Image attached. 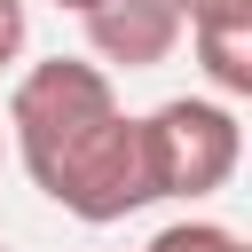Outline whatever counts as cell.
<instances>
[{
	"label": "cell",
	"instance_id": "cell-8",
	"mask_svg": "<svg viewBox=\"0 0 252 252\" xmlns=\"http://www.w3.org/2000/svg\"><path fill=\"white\" fill-rule=\"evenodd\" d=\"M0 150H8V126H0Z\"/></svg>",
	"mask_w": 252,
	"mask_h": 252
},
{
	"label": "cell",
	"instance_id": "cell-7",
	"mask_svg": "<svg viewBox=\"0 0 252 252\" xmlns=\"http://www.w3.org/2000/svg\"><path fill=\"white\" fill-rule=\"evenodd\" d=\"M55 8H71V16H87V8H94V0H55Z\"/></svg>",
	"mask_w": 252,
	"mask_h": 252
},
{
	"label": "cell",
	"instance_id": "cell-3",
	"mask_svg": "<svg viewBox=\"0 0 252 252\" xmlns=\"http://www.w3.org/2000/svg\"><path fill=\"white\" fill-rule=\"evenodd\" d=\"M79 24L94 71H158L181 47V0H94Z\"/></svg>",
	"mask_w": 252,
	"mask_h": 252
},
{
	"label": "cell",
	"instance_id": "cell-9",
	"mask_svg": "<svg viewBox=\"0 0 252 252\" xmlns=\"http://www.w3.org/2000/svg\"><path fill=\"white\" fill-rule=\"evenodd\" d=\"M0 252H8V244H0Z\"/></svg>",
	"mask_w": 252,
	"mask_h": 252
},
{
	"label": "cell",
	"instance_id": "cell-5",
	"mask_svg": "<svg viewBox=\"0 0 252 252\" xmlns=\"http://www.w3.org/2000/svg\"><path fill=\"white\" fill-rule=\"evenodd\" d=\"M181 32H252V0H181Z\"/></svg>",
	"mask_w": 252,
	"mask_h": 252
},
{
	"label": "cell",
	"instance_id": "cell-2",
	"mask_svg": "<svg viewBox=\"0 0 252 252\" xmlns=\"http://www.w3.org/2000/svg\"><path fill=\"white\" fill-rule=\"evenodd\" d=\"M244 158V126L228 102L213 94H173L142 118V173H150V205L158 197H213L228 189Z\"/></svg>",
	"mask_w": 252,
	"mask_h": 252
},
{
	"label": "cell",
	"instance_id": "cell-4",
	"mask_svg": "<svg viewBox=\"0 0 252 252\" xmlns=\"http://www.w3.org/2000/svg\"><path fill=\"white\" fill-rule=\"evenodd\" d=\"M142 252H244V236L228 220H165Z\"/></svg>",
	"mask_w": 252,
	"mask_h": 252
},
{
	"label": "cell",
	"instance_id": "cell-1",
	"mask_svg": "<svg viewBox=\"0 0 252 252\" xmlns=\"http://www.w3.org/2000/svg\"><path fill=\"white\" fill-rule=\"evenodd\" d=\"M8 142L32 173V189L47 205H63L87 228H110L126 213L150 205V173H142V118L118 110L110 71H94L87 55H47L16 71L8 94Z\"/></svg>",
	"mask_w": 252,
	"mask_h": 252
},
{
	"label": "cell",
	"instance_id": "cell-6",
	"mask_svg": "<svg viewBox=\"0 0 252 252\" xmlns=\"http://www.w3.org/2000/svg\"><path fill=\"white\" fill-rule=\"evenodd\" d=\"M24 39H32V8L24 0H0V71L24 63Z\"/></svg>",
	"mask_w": 252,
	"mask_h": 252
}]
</instances>
